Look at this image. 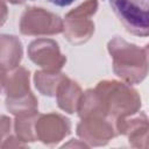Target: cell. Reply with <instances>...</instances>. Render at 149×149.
<instances>
[{
  "mask_svg": "<svg viewBox=\"0 0 149 149\" xmlns=\"http://www.w3.org/2000/svg\"><path fill=\"white\" fill-rule=\"evenodd\" d=\"M108 3L130 34L149 36V0H108Z\"/></svg>",
  "mask_w": 149,
  "mask_h": 149,
  "instance_id": "obj_1",
  "label": "cell"
},
{
  "mask_svg": "<svg viewBox=\"0 0 149 149\" xmlns=\"http://www.w3.org/2000/svg\"><path fill=\"white\" fill-rule=\"evenodd\" d=\"M49 1L58 7H66V6H70L71 3H73L76 0H49Z\"/></svg>",
  "mask_w": 149,
  "mask_h": 149,
  "instance_id": "obj_2",
  "label": "cell"
}]
</instances>
